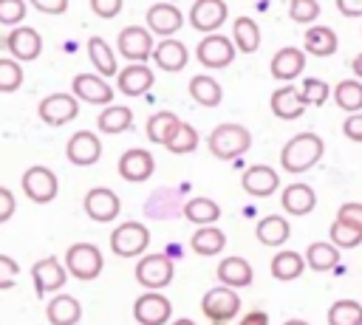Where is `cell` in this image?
I'll return each instance as SVG.
<instances>
[{
  "label": "cell",
  "mask_w": 362,
  "mask_h": 325,
  "mask_svg": "<svg viewBox=\"0 0 362 325\" xmlns=\"http://www.w3.org/2000/svg\"><path fill=\"white\" fill-rule=\"evenodd\" d=\"M342 17H362V0H337Z\"/></svg>",
  "instance_id": "obj_54"
},
{
  "label": "cell",
  "mask_w": 362,
  "mask_h": 325,
  "mask_svg": "<svg viewBox=\"0 0 362 325\" xmlns=\"http://www.w3.org/2000/svg\"><path fill=\"white\" fill-rule=\"evenodd\" d=\"M14 209H17V198H14V192L6 189V187H0V223H6V220L14 215Z\"/></svg>",
  "instance_id": "obj_53"
},
{
  "label": "cell",
  "mask_w": 362,
  "mask_h": 325,
  "mask_svg": "<svg viewBox=\"0 0 362 325\" xmlns=\"http://www.w3.org/2000/svg\"><path fill=\"white\" fill-rule=\"evenodd\" d=\"M195 59H198L204 68H209V71L226 68V65L235 59V45H232L229 37L212 31V34H206V37L198 42V48H195Z\"/></svg>",
  "instance_id": "obj_10"
},
{
  "label": "cell",
  "mask_w": 362,
  "mask_h": 325,
  "mask_svg": "<svg viewBox=\"0 0 362 325\" xmlns=\"http://www.w3.org/2000/svg\"><path fill=\"white\" fill-rule=\"evenodd\" d=\"M65 155H68V161L74 167H90V164H96L102 158V141L90 130H79V133H74L68 138Z\"/></svg>",
  "instance_id": "obj_13"
},
{
  "label": "cell",
  "mask_w": 362,
  "mask_h": 325,
  "mask_svg": "<svg viewBox=\"0 0 362 325\" xmlns=\"http://www.w3.org/2000/svg\"><path fill=\"white\" fill-rule=\"evenodd\" d=\"M173 314V302L161 291H144L133 302V317L139 325H164Z\"/></svg>",
  "instance_id": "obj_12"
},
{
  "label": "cell",
  "mask_w": 362,
  "mask_h": 325,
  "mask_svg": "<svg viewBox=\"0 0 362 325\" xmlns=\"http://www.w3.org/2000/svg\"><path fill=\"white\" fill-rule=\"evenodd\" d=\"M325 153V144L317 133H297L291 136L283 150H280V167L291 175H300L305 170H311Z\"/></svg>",
  "instance_id": "obj_1"
},
{
  "label": "cell",
  "mask_w": 362,
  "mask_h": 325,
  "mask_svg": "<svg viewBox=\"0 0 362 325\" xmlns=\"http://www.w3.org/2000/svg\"><path fill=\"white\" fill-rule=\"evenodd\" d=\"M328 325H362V305L356 300H337L328 308Z\"/></svg>",
  "instance_id": "obj_41"
},
{
  "label": "cell",
  "mask_w": 362,
  "mask_h": 325,
  "mask_svg": "<svg viewBox=\"0 0 362 325\" xmlns=\"http://www.w3.org/2000/svg\"><path fill=\"white\" fill-rule=\"evenodd\" d=\"M178 124H181V119H178L173 110H156V113L147 119L144 133H147V138H150L153 144H164V141L175 133Z\"/></svg>",
  "instance_id": "obj_37"
},
{
  "label": "cell",
  "mask_w": 362,
  "mask_h": 325,
  "mask_svg": "<svg viewBox=\"0 0 362 325\" xmlns=\"http://www.w3.org/2000/svg\"><path fill=\"white\" fill-rule=\"evenodd\" d=\"M37 11H42V14H51V17H57V14H65L68 11V0H28Z\"/></svg>",
  "instance_id": "obj_51"
},
{
  "label": "cell",
  "mask_w": 362,
  "mask_h": 325,
  "mask_svg": "<svg viewBox=\"0 0 362 325\" xmlns=\"http://www.w3.org/2000/svg\"><path fill=\"white\" fill-rule=\"evenodd\" d=\"M334 102L345 113H359L362 110V82L359 79H342V82H337Z\"/></svg>",
  "instance_id": "obj_40"
},
{
  "label": "cell",
  "mask_w": 362,
  "mask_h": 325,
  "mask_svg": "<svg viewBox=\"0 0 362 325\" xmlns=\"http://www.w3.org/2000/svg\"><path fill=\"white\" fill-rule=\"evenodd\" d=\"M170 325H195V322H192V319H187V317H178V319H175V322H170Z\"/></svg>",
  "instance_id": "obj_57"
},
{
  "label": "cell",
  "mask_w": 362,
  "mask_h": 325,
  "mask_svg": "<svg viewBox=\"0 0 362 325\" xmlns=\"http://www.w3.org/2000/svg\"><path fill=\"white\" fill-rule=\"evenodd\" d=\"M351 71H354V76L362 82V54H356V57H354V62H351Z\"/></svg>",
  "instance_id": "obj_56"
},
{
  "label": "cell",
  "mask_w": 362,
  "mask_h": 325,
  "mask_svg": "<svg viewBox=\"0 0 362 325\" xmlns=\"http://www.w3.org/2000/svg\"><path fill=\"white\" fill-rule=\"evenodd\" d=\"M223 246H226V235H223L215 223L201 226V229L192 232V237H189V249H192L195 254H201V257H212V254L223 252Z\"/></svg>",
  "instance_id": "obj_31"
},
{
  "label": "cell",
  "mask_w": 362,
  "mask_h": 325,
  "mask_svg": "<svg viewBox=\"0 0 362 325\" xmlns=\"http://www.w3.org/2000/svg\"><path fill=\"white\" fill-rule=\"evenodd\" d=\"M71 93L88 105H110L113 99V88L99 73H76L71 82Z\"/></svg>",
  "instance_id": "obj_16"
},
{
  "label": "cell",
  "mask_w": 362,
  "mask_h": 325,
  "mask_svg": "<svg viewBox=\"0 0 362 325\" xmlns=\"http://www.w3.org/2000/svg\"><path fill=\"white\" fill-rule=\"evenodd\" d=\"M280 203H283V212L286 215H294V218H303L308 215L314 206H317V192L308 187V184H288L283 192H280Z\"/></svg>",
  "instance_id": "obj_24"
},
{
  "label": "cell",
  "mask_w": 362,
  "mask_h": 325,
  "mask_svg": "<svg viewBox=\"0 0 362 325\" xmlns=\"http://www.w3.org/2000/svg\"><path fill=\"white\" fill-rule=\"evenodd\" d=\"M288 17L300 25H308L320 17V3L317 0H288Z\"/></svg>",
  "instance_id": "obj_46"
},
{
  "label": "cell",
  "mask_w": 362,
  "mask_h": 325,
  "mask_svg": "<svg viewBox=\"0 0 362 325\" xmlns=\"http://www.w3.org/2000/svg\"><path fill=\"white\" fill-rule=\"evenodd\" d=\"M116 88L124 96H141L153 88V71L144 62H130L124 71H116Z\"/></svg>",
  "instance_id": "obj_22"
},
{
  "label": "cell",
  "mask_w": 362,
  "mask_h": 325,
  "mask_svg": "<svg viewBox=\"0 0 362 325\" xmlns=\"http://www.w3.org/2000/svg\"><path fill=\"white\" fill-rule=\"evenodd\" d=\"M25 17V0H0V25H20Z\"/></svg>",
  "instance_id": "obj_47"
},
{
  "label": "cell",
  "mask_w": 362,
  "mask_h": 325,
  "mask_svg": "<svg viewBox=\"0 0 362 325\" xmlns=\"http://www.w3.org/2000/svg\"><path fill=\"white\" fill-rule=\"evenodd\" d=\"M342 133H345L351 141H359V144H362V113H351V116L342 122Z\"/></svg>",
  "instance_id": "obj_52"
},
{
  "label": "cell",
  "mask_w": 362,
  "mask_h": 325,
  "mask_svg": "<svg viewBox=\"0 0 362 325\" xmlns=\"http://www.w3.org/2000/svg\"><path fill=\"white\" fill-rule=\"evenodd\" d=\"M288 235H291V223L283 215H266L255 226V237L263 246H283L288 240Z\"/></svg>",
  "instance_id": "obj_29"
},
{
  "label": "cell",
  "mask_w": 362,
  "mask_h": 325,
  "mask_svg": "<svg viewBox=\"0 0 362 325\" xmlns=\"http://www.w3.org/2000/svg\"><path fill=\"white\" fill-rule=\"evenodd\" d=\"M206 147L215 158L221 161H232V158H240L249 147H252V133L243 127V124H235V122H223L218 124L209 136H206Z\"/></svg>",
  "instance_id": "obj_2"
},
{
  "label": "cell",
  "mask_w": 362,
  "mask_h": 325,
  "mask_svg": "<svg viewBox=\"0 0 362 325\" xmlns=\"http://www.w3.org/2000/svg\"><path fill=\"white\" fill-rule=\"evenodd\" d=\"M181 25H184V14H181L173 3L161 0V3H153V6L147 8V28H150V34L170 37V34H175Z\"/></svg>",
  "instance_id": "obj_20"
},
{
  "label": "cell",
  "mask_w": 362,
  "mask_h": 325,
  "mask_svg": "<svg viewBox=\"0 0 362 325\" xmlns=\"http://www.w3.org/2000/svg\"><path fill=\"white\" fill-rule=\"evenodd\" d=\"M337 45H339V40H337L334 28H328V25H311L303 37V51L311 57H331L337 51Z\"/></svg>",
  "instance_id": "obj_30"
},
{
  "label": "cell",
  "mask_w": 362,
  "mask_h": 325,
  "mask_svg": "<svg viewBox=\"0 0 362 325\" xmlns=\"http://www.w3.org/2000/svg\"><path fill=\"white\" fill-rule=\"evenodd\" d=\"M283 325H308V322H305V319H286Z\"/></svg>",
  "instance_id": "obj_58"
},
{
  "label": "cell",
  "mask_w": 362,
  "mask_h": 325,
  "mask_svg": "<svg viewBox=\"0 0 362 325\" xmlns=\"http://www.w3.org/2000/svg\"><path fill=\"white\" fill-rule=\"evenodd\" d=\"M23 192L31 203H48L57 198L59 192V181H57V172L45 164H34L23 172Z\"/></svg>",
  "instance_id": "obj_6"
},
{
  "label": "cell",
  "mask_w": 362,
  "mask_h": 325,
  "mask_svg": "<svg viewBox=\"0 0 362 325\" xmlns=\"http://www.w3.org/2000/svg\"><path fill=\"white\" fill-rule=\"evenodd\" d=\"M136 283L141 288H150V291H158V288H167L175 277V266L170 260V254H139V263H136Z\"/></svg>",
  "instance_id": "obj_4"
},
{
  "label": "cell",
  "mask_w": 362,
  "mask_h": 325,
  "mask_svg": "<svg viewBox=\"0 0 362 325\" xmlns=\"http://www.w3.org/2000/svg\"><path fill=\"white\" fill-rule=\"evenodd\" d=\"M226 14H229V8L223 0H195L189 8V25L195 31L212 34L226 23Z\"/></svg>",
  "instance_id": "obj_15"
},
{
  "label": "cell",
  "mask_w": 362,
  "mask_h": 325,
  "mask_svg": "<svg viewBox=\"0 0 362 325\" xmlns=\"http://www.w3.org/2000/svg\"><path fill=\"white\" fill-rule=\"evenodd\" d=\"M62 263H65L68 274L82 280V283L96 280L102 274V268H105V257H102L96 243H74V246H68Z\"/></svg>",
  "instance_id": "obj_3"
},
{
  "label": "cell",
  "mask_w": 362,
  "mask_h": 325,
  "mask_svg": "<svg viewBox=\"0 0 362 325\" xmlns=\"http://www.w3.org/2000/svg\"><path fill=\"white\" fill-rule=\"evenodd\" d=\"M17 274H20L17 260H14V257H8V254H0V291L11 288V285L17 283Z\"/></svg>",
  "instance_id": "obj_48"
},
{
  "label": "cell",
  "mask_w": 362,
  "mask_h": 325,
  "mask_svg": "<svg viewBox=\"0 0 362 325\" xmlns=\"http://www.w3.org/2000/svg\"><path fill=\"white\" fill-rule=\"evenodd\" d=\"M82 209H85V215H88L90 220H96V223H110V220L119 218L122 201H119V195H116L113 189H107V187H93V189L85 192Z\"/></svg>",
  "instance_id": "obj_9"
},
{
  "label": "cell",
  "mask_w": 362,
  "mask_h": 325,
  "mask_svg": "<svg viewBox=\"0 0 362 325\" xmlns=\"http://www.w3.org/2000/svg\"><path fill=\"white\" fill-rule=\"evenodd\" d=\"M167 3H173V0H167Z\"/></svg>",
  "instance_id": "obj_59"
},
{
  "label": "cell",
  "mask_w": 362,
  "mask_h": 325,
  "mask_svg": "<svg viewBox=\"0 0 362 325\" xmlns=\"http://www.w3.org/2000/svg\"><path fill=\"white\" fill-rule=\"evenodd\" d=\"M79 113V99L74 93H48L40 105H37V116L48 124V127H62L68 122H74Z\"/></svg>",
  "instance_id": "obj_8"
},
{
  "label": "cell",
  "mask_w": 362,
  "mask_h": 325,
  "mask_svg": "<svg viewBox=\"0 0 362 325\" xmlns=\"http://www.w3.org/2000/svg\"><path fill=\"white\" fill-rule=\"evenodd\" d=\"M6 48L11 51V57L17 62H31L42 51V37H40V31H34L28 25H14V31L6 37Z\"/></svg>",
  "instance_id": "obj_18"
},
{
  "label": "cell",
  "mask_w": 362,
  "mask_h": 325,
  "mask_svg": "<svg viewBox=\"0 0 362 325\" xmlns=\"http://www.w3.org/2000/svg\"><path fill=\"white\" fill-rule=\"evenodd\" d=\"M189 96H192V102H198L201 107H218L221 99H223V90H221V85L215 82V76L198 73V76L189 79Z\"/></svg>",
  "instance_id": "obj_34"
},
{
  "label": "cell",
  "mask_w": 362,
  "mask_h": 325,
  "mask_svg": "<svg viewBox=\"0 0 362 325\" xmlns=\"http://www.w3.org/2000/svg\"><path fill=\"white\" fill-rule=\"evenodd\" d=\"M153 62L161 68V71H170V73H178L187 59H189V51L181 40H161L158 45H153Z\"/></svg>",
  "instance_id": "obj_27"
},
{
  "label": "cell",
  "mask_w": 362,
  "mask_h": 325,
  "mask_svg": "<svg viewBox=\"0 0 362 325\" xmlns=\"http://www.w3.org/2000/svg\"><path fill=\"white\" fill-rule=\"evenodd\" d=\"M240 187L252 198H269L280 189V175L266 164H255L240 175Z\"/></svg>",
  "instance_id": "obj_17"
},
{
  "label": "cell",
  "mask_w": 362,
  "mask_h": 325,
  "mask_svg": "<svg viewBox=\"0 0 362 325\" xmlns=\"http://www.w3.org/2000/svg\"><path fill=\"white\" fill-rule=\"evenodd\" d=\"M31 280H34L37 294L42 297V294H51V291H57V288L65 285L68 268H65V263L57 260V257H42V260H37V263L31 266Z\"/></svg>",
  "instance_id": "obj_14"
},
{
  "label": "cell",
  "mask_w": 362,
  "mask_h": 325,
  "mask_svg": "<svg viewBox=\"0 0 362 325\" xmlns=\"http://www.w3.org/2000/svg\"><path fill=\"white\" fill-rule=\"evenodd\" d=\"M238 325H269V314L266 311H249V314H243L240 319H238Z\"/></svg>",
  "instance_id": "obj_55"
},
{
  "label": "cell",
  "mask_w": 362,
  "mask_h": 325,
  "mask_svg": "<svg viewBox=\"0 0 362 325\" xmlns=\"http://www.w3.org/2000/svg\"><path fill=\"white\" fill-rule=\"evenodd\" d=\"M215 277H218V283H223V285H229V288H246V285H252L255 271H252L249 260L232 254V257H223V260L218 263Z\"/></svg>",
  "instance_id": "obj_25"
},
{
  "label": "cell",
  "mask_w": 362,
  "mask_h": 325,
  "mask_svg": "<svg viewBox=\"0 0 362 325\" xmlns=\"http://www.w3.org/2000/svg\"><path fill=\"white\" fill-rule=\"evenodd\" d=\"M181 209H184V201L178 198L175 189H167V187L156 189V192L147 198V203H144V215H147V218H156V220L178 218Z\"/></svg>",
  "instance_id": "obj_26"
},
{
  "label": "cell",
  "mask_w": 362,
  "mask_h": 325,
  "mask_svg": "<svg viewBox=\"0 0 362 325\" xmlns=\"http://www.w3.org/2000/svg\"><path fill=\"white\" fill-rule=\"evenodd\" d=\"M269 68H272V76L277 82H291L305 68V51L303 48H294V45H286V48H280L272 57V65Z\"/></svg>",
  "instance_id": "obj_21"
},
{
  "label": "cell",
  "mask_w": 362,
  "mask_h": 325,
  "mask_svg": "<svg viewBox=\"0 0 362 325\" xmlns=\"http://www.w3.org/2000/svg\"><path fill=\"white\" fill-rule=\"evenodd\" d=\"M339 263V249L328 240H314L305 249V266L314 271H331Z\"/></svg>",
  "instance_id": "obj_36"
},
{
  "label": "cell",
  "mask_w": 362,
  "mask_h": 325,
  "mask_svg": "<svg viewBox=\"0 0 362 325\" xmlns=\"http://www.w3.org/2000/svg\"><path fill=\"white\" fill-rule=\"evenodd\" d=\"M23 85V68L17 59H0V93H14Z\"/></svg>",
  "instance_id": "obj_45"
},
{
  "label": "cell",
  "mask_w": 362,
  "mask_h": 325,
  "mask_svg": "<svg viewBox=\"0 0 362 325\" xmlns=\"http://www.w3.org/2000/svg\"><path fill=\"white\" fill-rule=\"evenodd\" d=\"M156 170V161H153V153L150 150H141V147H133L127 153H122L119 158V175L130 184H139V181H147Z\"/></svg>",
  "instance_id": "obj_19"
},
{
  "label": "cell",
  "mask_w": 362,
  "mask_h": 325,
  "mask_svg": "<svg viewBox=\"0 0 362 325\" xmlns=\"http://www.w3.org/2000/svg\"><path fill=\"white\" fill-rule=\"evenodd\" d=\"M164 147H167L170 153H175V155L195 153V147H198V130H195L192 124L181 122V124L175 127V133H173V136L164 141Z\"/></svg>",
  "instance_id": "obj_42"
},
{
  "label": "cell",
  "mask_w": 362,
  "mask_h": 325,
  "mask_svg": "<svg viewBox=\"0 0 362 325\" xmlns=\"http://www.w3.org/2000/svg\"><path fill=\"white\" fill-rule=\"evenodd\" d=\"M269 105H272V113L277 119H283V122H294V119H300L305 113V99L300 96V88H294V85L277 88L272 93Z\"/></svg>",
  "instance_id": "obj_23"
},
{
  "label": "cell",
  "mask_w": 362,
  "mask_h": 325,
  "mask_svg": "<svg viewBox=\"0 0 362 325\" xmlns=\"http://www.w3.org/2000/svg\"><path fill=\"white\" fill-rule=\"evenodd\" d=\"M116 48L130 62H144L153 54V34L144 25H127L116 37Z\"/></svg>",
  "instance_id": "obj_11"
},
{
  "label": "cell",
  "mask_w": 362,
  "mask_h": 325,
  "mask_svg": "<svg viewBox=\"0 0 362 325\" xmlns=\"http://www.w3.org/2000/svg\"><path fill=\"white\" fill-rule=\"evenodd\" d=\"M122 6H124V0H90L93 14L102 17V20H113L122 11Z\"/></svg>",
  "instance_id": "obj_50"
},
{
  "label": "cell",
  "mask_w": 362,
  "mask_h": 325,
  "mask_svg": "<svg viewBox=\"0 0 362 325\" xmlns=\"http://www.w3.org/2000/svg\"><path fill=\"white\" fill-rule=\"evenodd\" d=\"M201 311H204V317H209L212 322H229V319H235L238 311H240V297H238L235 288H229V285L221 283V285L209 288V291L201 297Z\"/></svg>",
  "instance_id": "obj_7"
},
{
  "label": "cell",
  "mask_w": 362,
  "mask_h": 325,
  "mask_svg": "<svg viewBox=\"0 0 362 325\" xmlns=\"http://www.w3.org/2000/svg\"><path fill=\"white\" fill-rule=\"evenodd\" d=\"M328 235H331V243L337 249H356L362 243V229H356V226H351L348 220H339V218L331 223Z\"/></svg>",
  "instance_id": "obj_43"
},
{
  "label": "cell",
  "mask_w": 362,
  "mask_h": 325,
  "mask_svg": "<svg viewBox=\"0 0 362 325\" xmlns=\"http://www.w3.org/2000/svg\"><path fill=\"white\" fill-rule=\"evenodd\" d=\"M181 215L195 226H206V223H215L221 218V206L212 198H204V195L201 198H187Z\"/></svg>",
  "instance_id": "obj_35"
},
{
  "label": "cell",
  "mask_w": 362,
  "mask_h": 325,
  "mask_svg": "<svg viewBox=\"0 0 362 325\" xmlns=\"http://www.w3.org/2000/svg\"><path fill=\"white\" fill-rule=\"evenodd\" d=\"M232 45L240 54H255L260 48V25L252 17H238L232 25Z\"/></svg>",
  "instance_id": "obj_33"
},
{
  "label": "cell",
  "mask_w": 362,
  "mask_h": 325,
  "mask_svg": "<svg viewBox=\"0 0 362 325\" xmlns=\"http://www.w3.org/2000/svg\"><path fill=\"white\" fill-rule=\"evenodd\" d=\"M150 246V229L139 220H124L110 232V249L119 257H139Z\"/></svg>",
  "instance_id": "obj_5"
},
{
  "label": "cell",
  "mask_w": 362,
  "mask_h": 325,
  "mask_svg": "<svg viewBox=\"0 0 362 325\" xmlns=\"http://www.w3.org/2000/svg\"><path fill=\"white\" fill-rule=\"evenodd\" d=\"M328 93H331L328 82H322L317 76H305V82L300 85V96L305 99V105H314V107L325 105L328 102Z\"/></svg>",
  "instance_id": "obj_44"
},
{
  "label": "cell",
  "mask_w": 362,
  "mask_h": 325,
  "mask_svg": "<svg viewBox=\"0 0 362 325\" xmlns=\"http://www.w3.org/2000/svg\"><path fill=\"white\" fill-rule=\"evenodd\" d=\"M88 57H90L93 68L99 71V76H116V71H119L116 57H113L110 45H107L102 37H90V40H88Z\"/></svg>",
  "instance_id": "obj_39"
},
{
  "label": "cell",
  "mask_w": 362,
  "mask_h": 325,
  "mask_svg": "<svg viewBox=\"0 0 362 325\" xmlns=\"http://www.w3.org/2000/svg\"><path fill=\"white\" fill-rule=\"evenodd\" d=\"M337 218H339V220H348V223L356 226V229H362V203H359V201L342 203V206L337 209Z\"/></svg>",
  "instance_id": "obj_49"
},
{
  "label": "cell",
  "mask_w": 362,
  "mask_h": 325,
  "mask_svg": "<svg viewBox=\"0 0 362 325\" xmlns=\"http://www.w3.org/2000/svg\"><path fill=\"white\" fill-rule=\"evenodd\" d=\"M133 124V110L124 105H107L99 116H96V127L102 133H124Z\"/></svg>",
  "instance_id": "obj_38"
},
{
  "label": "cell",
  "mask_w": 362,
  "mask_h": 325,
  "mask_svg": "<svg viewBox=\"0 0 362 325\" xmlns=\"http://www.w3.org/2000/svg\"><path fill=\"white\" fill-rule=\"evenodd\" d=\"M305 271V257L300 252H291V249H283L272 257V277L280 280V283H291L297 280L300 274Z\"/></svg>",
  "instance_id": "obj_32"
},
{
  "label": "cell",
  "mask_w": 362,
  "mask_h": 325,
  "mask_svg": "<svg viewBox=\"0 0 362 325\" xmlns=\"http://www.w3.org/2000/svg\"><path fill=\"white\" fill-rule=\"evenodd\" d=\"M45 317L51 325H76L82 319V305L71 294H57L45 305Z\"/></svg>",
  "instance_id": "obj_28"
}]
</instances>
